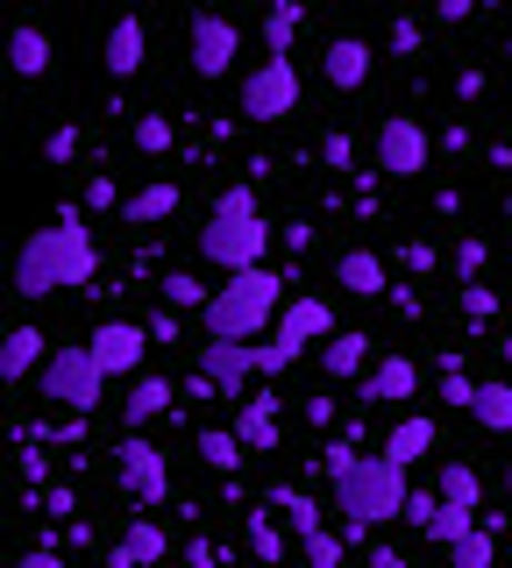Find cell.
I'll return each mask as SVG.
<instances>
[{
  "mask_svg": "<svg viewBox=\"0 0 512 568\" xmlns=\"http://www.w3.org/2000/svg\"><path fill=\"white\" fill-rule=\"evenodd\" d=\"M100 271V248L86 235V221L72 206H58V221L37 227L14 256V292L22 298H50V292H72V284H93Z\"/></svg>",
  "mask_w": 512,
  "mask_h": 568,
  "instance_id": "1",
  "label": "cell"
},
{
  "mask_svg": "<svg viewBox=\"0 0 512 568\" xmlns=\"http://www.w3.org/2000/svg\"><path fill=\"white\" fill-rule=\"evenodd\" d=\"M278 313H285V277L242 271L214 292V306L200 313V327H207V342H257L263 327H278Z\"/></svg>",
  "mask_w": 512,
  "mask_h": 568,
  "instance_id": "2",
  "label": "cell"
},
{
  "mask_svg": "<svg viewBox=\"0 0 512 568\" xmlns=\"http://www.w3.org/2000/svg\"><path fill=\"white\" fill-rule=\"evenodd\" d=\"M405 505H413V484H405V469H392V462H370L357 455V469L334 476V511H342V526H384V519H405Z\"/></svg>",
  "mask_w": 512,
  "mask_h": 568,
  "instance_id": "3",
  "label": "cell"
},
{
  "mask_svg": "<svg viewBox=\"0 0 512 568\" xmlns=\"http://www.w3.org/2000/svg\"><path fill=\"white\" fill-rule=\"evenodd\" d=\"M263 248H271V221H263V213H207L200 256L214 263V271H228V277L263 271Z\"/></svg>",
  "mask_w": 512,
  "mask_h": 568,
  "instance_id": "4",
  "label": "cell"
},
{
  "mask_svg": "<svg viewBox=\"0 0 512 568\" xmlns=\"http://www.w3.org/2000/svg\"><path fill=\"white\" fill-rule=\"evenodd\" d=\"M43 398L58 405V413H72V419H93V405L108 398V369L93 363V348L72 342V348H58L43 363Z\"/></svg>",
  "mask_w": 512,
  "mask_h": 568,
  "instance_id": "5",
  "label": "cell"
},
{
  "mask_svg": "<svg viewBox=\"0 0 512 568\" xmlns=\"http://www.w3.org/2000/svg\"><path fill=\"white\" fill-rule=\"evenodd\" d=\"M114 476H121V497L143 505V511H157L171 497V462H164V448H150L143 434H129L114 448Z\"/></svg>",
  "mask_w": 512,
  "mask_h": 568,
  "instance_id": "6",
  "label": "cell"
},
{
  "mask_svg": "<svg viewBox=\"0 0 512 568\" xmlns=\"http://www.w3.org/2000/svg\"><path fill=\"white\" fill-rule=\"evenodd\" d=\"M299 106V71L292 58H263L250 79H242V114L250 121H285Z\"/></svg>",
  "mask_w": 512,
  "mask_h": 568,
  "instance_id": "7",
  "label": "cell"
},
{
  "mask_svg": "<svg viewBox=\"0 0 512 568\" xmlns=\"http://www.w3.org/2000/svg\"><path fill=\"white\" fill-rule=\"evenodd\" d=\"M370 150H378L384 178H420L428 171V129H420L413 114H384L378 135H370Z\"/></svg>",
  "mask_w": 512,
  "mask_h": 568,
  "instance_id": "8",
  "label": "cell"
},
{
  "mask_svg": "<svg viewBox=\"0 0 512 568\" xmlns=\"http://www.w3.org/2000/svg\"><path fill=\"white\" fill-rule=\"evenodd\" d=\"M334 334H342V327H334V306H328V298H292V306L278 313L271 342H278V348H285L292 363H299V355H307L313 342H334Z\"/></svg>",
  "mask_w": 512,
  "mask_h": 568,
  "instance_id": "9",
  "label": "cell"
},
{
  "mask_svg": "<svg viewBox=\"0 0 512 568\" xmlns=\"http://www.w3.org/2000/svg\"><path fill=\"white\" fill-rule=\"evenodd\" d=\"M86 348H93V363L108 369V377H143V327L135 320H100L93 334H86Z\"/></svg>",
  "mask_w": 512,
  "mask_h": 568,
  "instance_id": "10",
  "label": "cell"
},
{
  "mask_svg": "<svg viewBox=\"0 0 512 568\" xmlns=\"http://www.w3.org/2000/svg\"><path fill=\"white\" fill-rule=\"evenodd\" d=\"M235 50H242V29L228 14H200L192 22V71L200 79H228L235 71Z\"/></svg>",
  "mask_w": 512,
  "mask_h": 568,
  "instance_id": "11",
  "label": "cell"
},
{
  "mask_svg": "<svg viewBox=\"0 0 512 568\" xmlns=\"http://www.w3.org/2000/svg\"><path fill=\"white\" fill-rule=\"evenodd\" d=\"M405 519L420 526V540H428V547H455V540H470V532H476V511H455V505H441L434 490H413Z\"/></svg>",
  "mask_w": 512,
  "mask_h": 568,
  "instance_id": "12",
  "label": "cell"
},
{
  "mask_svg": "<svg viewBox=\"0 0 512 568\" xmlns=\"http://www.w3.org/2000/svg\"><path fill=\"white\" fill-rule=\"evenodd\" d=\"M200 377L214 384L221 398H228V390H242V384L257 377V342H200Z\"/></svg>",
  "mask_w": 512,
  "mask_h": 568,
  "instance_id": "13",
  "label": "cell"
},
{
  "mask_svg": "<svg viewBox=\"0 0 512 568\" xmlns=\"http://www.w3.org/2000/svg\"><path fill=\"white\" fill-rule=\"evenodd\" d=\"M321 79L334 85V93L370 85V43H363V36H334V43L321 50Z\"/></svg>",
  "mask_w": 512,
  "mask_h": 568,
  "instance_id": "14",
  "label": "cell"
},
{
  "mask_svg": "<svg viewBox=\"0 0 512 568\" xmlns=\"http://www.w3.org/2000/svg\"><path fill=\"white\" fill-rule=\"evenodd\" d=\"M143 50H150V36L135 14H121V22L108 29V43H100V64H108V79H135L143 71Z\"/></svg>",
  "mask_w": 512,
  "mask_h": 568,
  "instance_id": "15",
  "label": "cell"
},
{
  "mask_svg": "<svg viewBox=\"0 0 512 568\" xmlns=\"http://www.w3.org/2000/svg\"><path fill=\"white\" fill-rule=\"evenodd\" d=\"M413 390H420L413 355H384V363L363 377V405H399V398H413Z\"/></svg>",
  "mask_w": 512,
  "mask_h": 568,
  "instance_id": "16",
  "label": "cell"
},
{
  "mask_svg": "<svg viewBox=\"0 0 512 568\" xmlns=\"http://www.w3.org/2000/svg\"><path fill=\"white\" fill-rule=\"evenodd\" d=\"M235 440H242V448H257V455H278V398H271V390L242 398V413H235Z\"/></svg>",
  "mask_w": 512,
  "mask_h": 568,
  "instance_id": "17",
  "label": "cell"
},
{
  "mask_svg": "<svg viewBox=\"0 0 512 568\" xmlns=\"http://www.w3.org/2000/svg\"><path fill=\"white\" fill-rule=\"evenodd\" d=\"M50 355H58V348H50V334H43V327H14L8 342H0V377L22 384L37 363H50Z\"/></svg>",
  "mask_w": 512,
  "mask_h": 568,
  "instance_id": "18",
  "label": "cell"
},
{
  "mask_svg": "<svg viewBox=\"0 0 512 568\" xmlns=\"http://www.w3.org/2000/svg\"><path fill=\"white\" fill-rule=\"evenodd\" d=\"M334 284H342V292H357V298H384V292H392L378 248H349V256L334 263Z\"/></svg>",
  "mask_w": 512,
  "mask_h": 568,
  "instance_id": "19",
  "label": "cell"
},
{
  "mask_svg": "<svg viewBox=\"0 0 512 568\" xmlns=\"http://www.w3.org/2000/svg\"><path fill=\"white\" fill-rule=\"evenodd\" d=\"M179 206H185V192L171 185V178H157V185L129 192V206H121V221H129V227H157V221H171Z\"/></svg>",
  "mask_w": 512,
  "mask_h": 568,
  "instance_id": "20",
  "label": "cell"
},
{
  "mask_svg": "<svg viewBox=\"0 0 512 568\" xmlns=\"http://www.w3.org/2000/svg\"><path fill=\"white\" fill-rule=\"evenodd\" d=\"M434 497L455 505V511H476V505H484V484H476L470 462H441V469H434Z\"/></svg>",
  "mask_w": 512,
  "mask_h": 568,
  "instance_id": "21",
  "label": "cell"
},
{
  "mask_svg": "<svg viewBox=\"0 0 512 568\" xmlns=\"http://www.w3.org/2000/svg\"><path fill=\"white\" fill-rule=\"evenodd\" d=\"M428 448H434V419H399L392 434H384V462H392V469H413Z\"/></svg>",
  "mask_w": 512,
  "mask_h": 568,
  "instance_id": "22",
  "label": "cell"
},
{
  "mask_svg": "<svg viewBox=\"0 0 512 568\" xmlns=\"http://www.w3.org/2000/svg\"><path fill=\"white\" fill-rule=\"evenodd\" d=\"M8 64H14V79H43V71H50V36L37 22H22L8 36Z\"/></svg>",
  "mask_w": 512,
  "mask_h": 568,
  "instance_id": "23",
  "label": "cell"
},
{
  "mask_svg": "<svg viewBox=\"0 0 512 568\" xmlns=\"http://www.w3.org/2000/svg\"><path fill=\"white\" fill-rule=\"evenodd\" d=\"M299 22H307V8H299V0H278V8H263V22H257L263 50H271V58H285L292 36H299Z\"/></svg>",
  "mask_w": 512,
  "mask_h": 568,
  "instance_id": "24",
  "label": "cell"
},
{
  "mask_svg": "<svg viewBox=\"0 0 512 568\" xmlns=\"http://www.w3.org/2000/svg\"><path fill=\"white\" fill-rule=\"evenodd\" d=\"M200 469H214V476H235V469H242L235 426H200Z\"/></svg>",
  "mask_w": 512,
  "mask_h": 568,
  "instance_id": "25",
  "label": "cell"
},
{
  "mask_svg": "<svg viewBox=\"0 0 512 568\" xmlns=\"http://www.w3.org/2000/svg\"><path fill=\"white\" fill-rule=\"evenodd\" d=\"M363 363H370V334H334V342L321 348V369L328 377H363Z\"/></svg>",
  "mask_w": 512,
  "mask_h": 568,
  "instance_id": "26",
  "label": "cell"
},
{
  "mask_svg": "<svg viewBox=\"0 0 512 568\" xmlns=\"http://www.w3.org/2000/svg\"><path fill=\"white\" fill-rule=\"evenodd\" d=\"M271 505H285V511H292V532H299V540H313V532L328 526V511L313 505L307 490H292V484H278V490H271Z\"/></svg>",
  "mask_w": 512,
  "mask_h": 568,
  "instance_id": "27",
  "label": "cell"
},
{
  "mask_svg": "<svg viewBox=\"0 0 512 568\" xmlns=\"http://www.w3.org/2000/svg\"><path fill=\"white\" fill-rule=\"evenodd\" d=\"M476 426H484V434H512V384L491 377L476 390Z\"/></svg>",
  "mask_w": 512,
  "mask_h": 568,
  "instance_id": "28",
  "label": "cell"
},
{
  "mask_svg": "<svg viewBox=\"0 0 512 568\" xmlns=\"http://www.w3.org/2000/svg\"><path fill=\"white\" fill-rule=\"evenodd\" d=\"M171 405V384L164 377H135V390L121 398V413H129V426H143V419H157Z\"/></svg>",
  "mask_w": 512,
  "mask_h": 568,
  "instance_id": "29",
  "label": "cell"
},
{
  "mask_svg": "<svg viewBox=\"0 0 512 568\" xmlns=\"http://www.w3.org/2000/svg\"><path fill=\"white\" fill-rule=\"evenodd\" d=\"M157 292H164V306L171 313H192V306H214V292H200V277H192V271H171V277H157Z\"/></svg>",
  "mask_w": 512,
  "mask_h": 568,
  "instance_id": "30",
  "label": "cell"
},
{
  "mask_svg": "<svg viewBox=\"0 0 512 568\" xmlns=\"http://www.w3.org/2000/svg\"><path fill=\"white\" fill-rule=\"evenodd\" d=\"M121 547L135 555V568H157V561L171 555V540H164V526H157V519H135V526H129V540H121Z\"/></svg>",
  "mask_w": 512,
  "mask_h": 568,
  "instance_id": "31",
  "label": "cell"
},
{
  "mask_svg": "<svg viewBox=\"0 0 512 568\" xmlns=\"http://www.w3.org/2000/svg\"><path fill=\"white\" fill-rule=\"evenodd\" d=\"M449 568H499V547H491V532L476 526L470 540H455V547H449Z\"/></svg>",
  "mask_w": 512,
  "mask_h": 568,
  "instance_id": "32",
  "label": "cell"
},
{
  "mask_svg": "<svg viewBox=\"0 0 512 568\" xmlns=\"http://www.w3.org/2000/svg\"><path fill=\"white\" fill-rule=\"evenodd\" d=\"M250 555H257L263 568H278V561H285V532H278L271 519H263V511L250 519Z\"/></svg>",
  "mask_w": 512,
  "mask_h": 568,
  "instance_id": "33",
  "label": "cell"
},
{
  "mask_svg": "<svg viewBox=\"0 0 512 568\" xmlns=\"http://www.w3.org/2000/svg\"><path fill=\"white\" fill-rule=\"evenodd\" d=\"M299 547H307V561H313V568H342V555H349V540H342L334 526H321L313 540H299Z\"/></svg>",
  "mask_w": 512,
  "mask_h": 568,
  "instance_id": "34",
  "label": "cell"
},
{
  "mask_svg": "<svg viewBox=\"0 0 512 568\" xmlns=\"http://www.w3.org/2000/svg\"><path fill=\"white\" fill-rule=\"evenodd\" d=\"M135 150H143V156H164L171 150V121L164 114H135Z\"/></svg>",
  "mask_w": 512,
  "mask_h": 568,
  "instance_id": "35",
  "label": "cell"
},
{
  "mask_svg": "<svg viewBox=\"0 0 512 568\" xmlns=\"http://www.w3.org/2000/svg\"><path fill=\"white\" fill-rule=\"evenodd\" d=\"M441 405H455V413H476V384L463 369H441Z\"/></svg>",
  "mask_w": 512,
  "mask_h": 568,
  "instance_id": "36",
  "label": "cell"
},
{
  "mask_svg": "<svg viewBox=\"0 0 512 568\" xmlns=\"http://www.w3.org/2000/svg\"><path fill=\"white\" fill-rule=\"evenodd\" d=\"M420 36H428V29H420L413 14H399V22H392V36H384V43H392V58H420Z\"/></svg>",
  "mask_w": 512,
  "mask_h": 568,
  "instance_id": "37",
  "label": "cell"
},
{
  "mask_svg": "<svg viewBox=\"0 0 512 568\" xmlns=\"http://www.w3.org/2000/svg\"><path fill=\"white\" fill-rule=\"evenodd\" d=\"M484 256H491V248L476 242V235H463V242H455V277H463V284H476V271H484Z\"/></svg>",
  "mask_w": 512,
  "mask_h": 568,
  "instance_id": "38",
  "label": "cell"
},
{
  "mask_svg": "<svg viewBox=\"0 0 512 568\" xmlns=\"http://www.w3.org/2000/svg\"><path fill=\"white\" fill-rule=\"evenodd\" d=\"M321 164L328 171H357V142H349V135H328L321 142Z\"/></svg>",
  "mask_w": 512,
  "mask_h": 568,
  "instance_id": "39",
  "label": "cell"
},
{
  "mask_svg": "<svg viewBox=\"0 0 512 568\" xmlns=\"http://www.w3.org/2000/svg\"><path fill=\"white\" fill-rule=\"evenodd\" d=\"M463 313L470 320H491V313H499V292H491V284H463Z\"/></svg>",
  "mask_w": 512,
  "mask_h": 568,
  "instance_id": "40",
  "label": "cell"
},
{
  "mask_svg": "<svg viewBox=\"0 0 512 568\" xmlns=\"http://www.w3.org/2000/svg\"><path fill=\"white\" fill-rule=\"evenodd\" d=\"M214 213H263L257 206V185H228L221 200H214Z\"/></svg>",
  "mask_w": 512,
  "mask_h": 568,
  "instance_id": "41",
  "label": "cell"
},
{
  "mask_svg": "<svg viewBox=\"0 0 512 568\" xmlns=\"http://www.w3.org/2000/svg\"><path fill=\"white\" fill-rule=\"evenodd\" d=\"M43 156H50V164H72V156H79V129H50Z\"/></svg>",
  "mask_w": 512,
  "mask_h": 568,
  "instance_id": "42",
  "label": "cell"
},
{
  "mask_svg": "<svg viewBox=\"0 0 512 568\" xmlns=\"http://www.w3.org/2000/svg\"><path fill=\"white\" fill-rule=\"evenodd\" d=\"M278 369H292V355L278 342H257V377H278Z\"/></svg>",
  "mask_w": 512,
  "mask_h": 568,
  "instance_id": "43",
  "label": "cell"
},
{
  "mask_svg": "<svg viewBox=\"0 0 512 568\" xmlns=\"http://www.w3.org/2000/svg\"><path fill=\"white\" fill-rule=\"evenodd\" d=\"M43 511H50V519H64V511H79V490H72V484H50V490H43Z\"/></svg>",
  "mask_w": 512,
  "mask_h": 568,
  "instance_id": "44",
  "label": "cell"
},
{
  "mask_svg": "<svg viewBox=\"0 0 512 568\" xmlns=\"http://www.w3.org/2000/svg\"><path fill=\"white\" fill-rule=\"evenodd\" d=\"M86 200H93V206H129V200H121V192H114V178H86Z\"/></svg>",
  "mask_w": 512,
  "mask_h": 568,
  "instance_id": "45",
  "label": "cell"
},
{
  "mask_svg": "<svg viewBox=\"0 0 512 568\" xmlns=\"http://www.w3.org/2000/svg\"><path fill=\"white\" fill-rule=\"evenodd\" d=\"M22 476H29V490H50V484H43V476H50V462H43L37 448H22Z\"/></svg>",
  "mask_w": 512,
  "mask_h": 568,
  "instance_id": "46",
  "label": "cell"
},
{
  "mask_svg": "<svg viewBox=\"0 0 512 568\" xmlns=\"http://www.w3.org/2000/svg\"><path fill=\"white\" fill-rule=\"evenodd\" d=\"M399 256H405V271H434V248H428V242H405Z\"/></svg>",
  "mask_w": 512,
  "mask_h": 568,
  "instance_id": "47",
  "label": "cell"
},
{
  "mask_svg": "<svg viewBox=\"0 0 512 568\" xmlns=\"http://www.w3.org/2000/svg\"><path fill=\"white\" fill-rule=\"evenodd\" d=\"M14 568H64V555H58V547H29V555L14 561Z\"/></svg>",
  "mask_w": 512,
  "mask_h": 568,
  "instance_id": "48",
  "label": "cell"
},
{
  "mask_svg": "<svg viewBox=\"0 0 512 568\" xmlns=\"http://www.w3.org/2000/svg\"><path fill=\"white\" fill-rule=\"evenodd\" d=\"M150 342H179V313H171V306L150 320Z\"/></svg>",
  "mask_w": 512,
  "mask_h": 568,
  "instance_id": "49",
  "label": "cell"
},
{
  "mask_svg": "<svg viewBox=\"0 0 512 568\" xmlns=\"http://www.w3.org/2000/svg\"><path fill=\"white\" fill-rule=\"evenodd\" d=\"M185 568H221V555H214L207 540H192V547H185Z\"/></svg>",
  "mask_w": 512,
  "mask_h": 568,
  "instance_id": "50",
  "label": "cell"
},
{
  "mask_svg": "<svg viewBox=\"0 0 512 568\" xmlns=\"http://www.w3.org/2000/svg\"><path fill=\"white\" fill-rule=\"evenodd\" d=\"M434 22H449V29H455V22H470V0H441Z\"/></svg>",
  "mask_w": 512,
  "mask_h": 568,
  "instance_id": "51",
  "label": "cell"
},
{
  "mask_svg": "<svg viewBox=\"0 0 512 568\" xmlns=\"http://www.w3.org/2000/svg\"><path fill=\"white\" fill-rule=\"evenodd\" d=\"M455 93L476 100V93H484V71H476V64H470V71H455Z\"/></svg>",
  "mask_w": 512,
  "mask_h": 568,
  "instance_id": "52",
  "label": "cell"
},
{
  "mask_svg": "<svg viewBox=\"0 0 512 568\" xmlns=\"http://www.w3.org/2000/svg\"><path fill=\"white\" fill-rule=\"evenodd\" d=\"M441 150H449V156H463V150H470V121H455V129L441 135Z\"/></svg>",
  "mask_w": 512,
  "mask_h": 568,
  "instance_id": "53",
  "label": "cell"
},
{
  "mask_svg": "<svg viewBox=\"0 0 512 568\" xmlns=\"http://www.w3.org/2000/svg\"><path fill=\"white\" fill-rule=\"evenodd\" d=\"M307 419L313 426H334V398H307Z\"/></svg>",
  "mask_w": 512,
  "mask_h": 568,
  "instance_id": "54",
  "label": "cell"
},
{
  "mask_svg": "<svg viewBox=\"0 0 512 568\" xmlns=\"http://www.w3.org/2000/svg\"><path fill=\"white\" fill-rule=\"evenodd\" d=\"M370 568H405V555L399 547H370Z\"/></svg>",
  "mask_w": 512,
  "mask_h": 568,
  "instance_id": "55",
  "label": "cell"
},
{
  "mask_svg": "<svg viewBox=\"0 0 512 568\" xmlns=\"http://www.w3.org/2000/svg\"><path fill=\"white\" fill-rule=\"evenodd\" d=\"M505 497H512V462H505Z\"/></svg>",
  "mask_w": 512,
  "mask_h": 568,
  "instance_id": "56",
  "label": "cell"
},
{
  "mask_svg": "<svg viewBox=\"0 0 512 568\" xmlns=\"http://www.w3.org/2000/svg\"><path fill=\"white\" fill-rule=\"evenodd\" d=\"M505 568H512V561H505Z\"/></svg>",
  "mask_w": 512,
  "mask_h": 568,
  "instance_id": "57",
  "label": "cell"
}]
</instances>
